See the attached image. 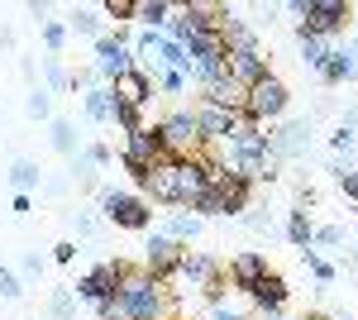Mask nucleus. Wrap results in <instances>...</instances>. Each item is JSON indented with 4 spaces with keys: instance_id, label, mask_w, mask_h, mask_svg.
Here are the masks:
<instances>
[{
    "instance_id": "nucleus-17",
    "label": "nucleus",
    "mask_w": 358,
    "mask_h": 320,
    "mask_svg": "<svg viewBox=\"0 0 358 320\" xmlns=\"http://www.w3.org/2000/svg\"><path fill=\"white\" fill-rule=\"evenodd\" d=\"M273 139V158L282 153V158H296L306 144H310V120H292V125H282L277 134H268Z\"/></svg>"
},
{
    "instance_id": "nucleus-51",
    "label": "nucleus",
    "mask_w": 358,
    "mask_h": 320,
    "mask_svg": "<svg viewBox=\"0 0 358 320\" xmlns=\"http://www.w3.org/2000/svg\"><path fill=\"white\" fill-rule=\"evenodd\" d=\"M24 277H43V258H38V253H29V258H24Z\"/></svg>"
},
{
    "instance_id": "nucleus-43",
    "label": "nucleus",
    "mask_w": 358,
    "mask_h": 320,
    "mask_svg": "<svg viewBox=\"0 0 358 320\" xmlns=\"http://www.w3.org/2000/svg\"><path fill=\"white\" fill-rule=\"evenodd\" d=\"M91 81H96V67H77L67 77V91H91Z\"/></svg>"
},
{
    "instance_id": "nucleus-15",
    "label": "nucleus",
    "mask_w": 358,
    "mask_h": 320,
    "mask_svg": "<svg viewBox=\"0 0 358 320\" xmlns=\"http://www.w3.org/2000/svg\"><path fill=\"white\" fill-rule=\"evenodd\" d=\"M177 15L187 20V25L201 34V29H220L229 25V5H210V0H187V5H177Z\"/></svg>"
},
{
    "instance_id": "nucleus-6",
    "label": "nucleus",
    "mask_w": 358,
    "mask_h": 320,
    "mask_svg": "<svg viewBox=\"0 0 358 320\" xmlns=\"http://www.w3.org/2000/svg\"><path fill=\"white\" fill-rule=\"evenodd\" d=\"M287 106H292L287 81H282V77H268V81H258V86H248L244 115H248V120H258V125H273V120H282V115H287Z\"/></svg>"
},
{
    "instance_id": "nucleus-16",
    "label": "nucleus",
    "mask_w": 358,
    "mask_h": 320,
    "mask_svg": "<svg viewBox=\"0 0 358 320\" xmlns=\"http://www.w3.org/2000/svg\"><path fill=\"white\" fill-rule=\"evenodd\" d=\"M229 77L239 81V86H258V81L273 77V67H268L263 53H229Z\"/></svg>"
},
{
    "instance_id": "nucleus-46",
    "label": "nucleus",
    "mask_w": 358,
    "mask_h": 320,
    "mask_svg": "<svg viewBox=\"0 0 358 320\" xmlns=\"http://www.w3.org/2000/svg\"><path fill=\"white\" fill-rule=\"evenodd\" d=\"M315 244L334 249V244H344V230H339V225H320V230H315Z\"/></svg>"
},
{
    "instance_id": "nucleus-33",
    "label": "nucleus",
    "mask_w": 358,
    "mask_h": 320,
    "mask_svg": "<svg viewBox=\"0 0 358 320\" xmlns=\"http://www.w3.org/2000/svg\"><path fill=\"white\" fill-rule=\"evenodd\" d=\"M110 125H120V130H124V134H138V130H143V115L115 101V115H110Z\"/></svg>"
},
{
    "instance_id": "nucleus-27",
    "label": "nucleus",
    "mask_w": 358,
    "mask_h": 320,
    "mask_svg": "<svg viewBox=\"0 0 358 320\" xmlns=\"http://www.w3.org/2000/svg\"><path fill=\"white\" fill-rule=\"evenodd\" d=\"M38 177H43V167H38L34 158H15V167H10V187H15V191H24V196H29V191L38 187Z\"/></svg>"
},
{
    "instance_id": "nucleus-23",
    "label": "nucleus",
    "mask_w": 358,
    "mask_h": 320,
    "mask_svg": "<svg viewBox=\"0 0 358 320\" xmlns=\"http://www.w3.org/2000/svg\"><path fill=\"white\" fill-rule=\"evenodd\" d=\"M187 211L196 215V220H220V215H229V206H224V196L215 187H201L196 191V201L187 206Z\"/></svg>"
},
{
    "instance_id": "nucleus-37",
    "label": "nucleus",
    "mask_w": 358,
    "mask_h": 320,
    "mask_svg": "<svg viewBox=\"0 0 358 320\" xmlns=\"http://www.w3.org/2000/svg\"><path fill=\"white\" fill-rule=\"evenodd\" d=\"M158 43H163V34H148V29H143L134 43H129V53H134V57H148V53H153V57H158Z\"/></svg>"
},
{
    "instance_id": "nucleus-38",
    "label": "nucleus",
    "mask_w": 358,
    "mask_h": 320,
    "mask_svg": "<svg viewBox=\"0 0 358 320\" xmlns=\"http://www.w3.org/2000/svg\"><path fill=\"white\" fill-rule=\"evenodd\" d=\"M354 144H358V134H354V130H344V125H339V130L330 134V148H334V158H344V153H354Z\"/></svg>"
},
{
    "instance_id": "nucleus-1",
    "label": "nucleus",
    "mask_w": 358,
    "mask_h": 320,
    "mask_svg": "<svg viewBox=\"0 0 358 320\" xmlns=\"http://www.w3.org/2000/svg\"><path fill=\"white\" fill-rule=\"evenodd\" d=\"M201 187H206L201 158H167V162H158V167L148 172L143 201H158V206H192Z\"/></svg>"
},
{
    "instance_id": "nucleus-4",
    "label": "nucleus",
    "mask_w": 358,
    "mask_h": 320,
    "mask_svg": "<svg viewBox=\"0 0 358 320\" xmlns=\"http://www.w3.org/2000/svg\"><path fill=\"white\" fill-rule=\"evenodd\" d=\"M153 130H158V139H163L167 158H201V153H206V134H201L192 110H172V115L158 120Z\"/></svg>"
},
{
    "instance_id": "nucleus-9",
    "label": "nucleus",
    "mask_w": 358,
    "mask_h": 320,
    "mask_svg": "<svg viewBox=\"0 0 358 320\" xmlns=\"http://www.w3.org/2000/svg\"><path fill=\"white\" fill-rule=\"evenodd\" d=\"M192 115H196V125H201V134H206V144H229V139H234L239 110H224V106H215V101L201 96L192 106Z\"/></svg>"
},
{
    "instance_id": "nucleus-48",
    "label": "nucleus",
    "mask_w": 358,
    "mask_h": 320,
    "mask_svg": "<svg viewBox=\"0 0 358 320\" xmlns=\"http://www.w3.org/2000/svg\"><path fill=\"white\" fill-rule=\"evenodd\" d=\"M96 316H101V320H129L124 311H120V301H115V296H110V301H101V306H96Z\"/></svg>"
},
{
    "instance_id": "nucleus-40",
    "label": "nucleus",
    "mask_w": 358,
    "mask_h": 320,
    "mask_svg": "<svg viewBox=\"0 0 358 320\" xmlns=\"http://www.w3.org/2000/svg\"><path fill=\"white\" fill-rule=\"evenodd\" d=\"M224 287H229V277H224V272H215L201 292H206V301H210V306H224Z\"/></svg>"
},
{
    "instance_id": "nucleus-55",
    "label": "nucleus",
    "mask_w": 358,
    "mask_h": 320,
    "mask_svg": "<svg viewBox=\"0 0 358 320\" xmlns=\"http://www.w3.org/2000/svg\"><path fill=\"white\" fill-rule=\"evenodd\" d=\"M349 53H354V67H358V39H354V43H349Z\"/></svg>"
},
{
    "instance_id": "nucleus-36",
    "label": "nucleus",
    "mask_w": 358,
    "mask_h": 320,
    "mask_svg": "<svg viewBox=\"0 0 358 320\" xmlns=\"http://www.w3.org/2000/svg\"><path fill=\"white\" fill-rule=\"evenodd\" d=\"M134 10H138V0H106L101 5L106 20H134Z\"/></svg>"
},
{
    "instance_id": "nucleus-21",
    "label": "nucleus",
    "mask_w": 358,
    "mask_h": 320,
    "mask_svg": "<svg viewBox=\"0 0 358 320\" xmlns=\"http://www.w3.org/2000/svg\"><path fill=\"white\" fill-rule=\"evenodd\" d=\"M177 15V5H167V0H138L134 10V25H143L148 34H158V29H167V20Z\"/></svg>"
},
{
    "instance_id": "nucleus-30",
    "label": "nucleus",
    "mask_w": 358,
    "mask_h": 320,
    "mask_svg": "<svg viewBox=\"0 0 358 320\" xmlns=\"http://www.w3.org/2000/svg\"><path fill=\"white\" fill-rule=\"evenodd\" d=\"M201 86H215V81L229 77V57H210V62H196V72H192Z\"/></svg>"
},
{
    "instance_id": "nucleus-53",
    "label": "nucleus",
    "mask_w": 358,
    "mask_h": 320,
    "mask_svg": "<svg viewBox=\"0 0 358 320\" xmlns=\"http://www.w3.org/2000/svg\"><path fill=\"white\" fill-rule=\"evenodd\" d=\"M344 130H354V134H358V106L349 110V115H344Z\"/></svg>"
},
{
    "instance_id": "nucleus-28",
    "label": "nucleus",
    "mask_w": 358,
    "mask_h": 320,
    "mask_svg": "<svg viewBox=\"0 0 358 320\" xmlns=\"http://www.w3.org/2000/svg\"><path fill=\"white\" fill-rule=\"evenodd\" d=\"M287 239H292V249H310L315 244V225L306 220V211H287Z\"/></svg>"
},
{
    "instance_id": "nucleus-26",
    "label": "nucleus",
    "mask_w": 358,
    "mask_h": 320,
    "mask_svg": "<svg viewBox=\"0 0 358 320\" xmlns=\"http://www.w3.org/2000/svg\"><path fill=\"white\" fill-rule=\"evenodd\" d=\"M86 115H91L96 125H110V115H115L110 86H91V91H86Z\"/></svg>"
},
{
    "instance_id": "nucleus-11",
    "label": "nucleus",
    "mask_w": 358,
    "mask_h": 320,
    "mask_svg": "<svg viewBox=\"0 0 358 320\" xmlns=\"http://www.w3.org/2000/svg\"><path fill=\"white\" fill-rule=\"evenodd\" d=\"M153 91H158V86H153V77H148L143 67H129L124 77L110 81V96L120 101V106H129V110H143L148 101H153Z\"/></svg>"
},
{
    "instance_id": "nucleus-18",
    "label": "nucleus",
    "mask_w": 358,
    "mask_h": 320,
    "mask_svg": "<svg viewBox=\"0 0 358 320\" xmlns=\"http://www.w3.org/2000/svg\"><path fill=\"white\" fill-rule=\"evenodd\" d=\"M187 57L192 62H210V57H229V43H224L220 29H201L187 39Z\"/></svg>"
},
{
    "instance_id": "nucleus-34",
    "label": "nucleus",
    "mask_w": 358,
    "mask_h": 320,
    "mask_svg": "<svg viewBox=\"0 0 358 320\" xmlns=\"http://www.w3.org/2000/svg\"><path fill=\"white\" fill-rule=\"evenodd\" d=\"M24 110L34 115V120H48V115H53V101H48V91H43V86H34V91H29V101H24Z\"/></svg>"
},
{
    "instance_id": "nucleus-24",
    "label": "nucleus",
    "mask_w": 358,
    "mask_h": 320,
    "mask_svg": "<svg viewBox=\"0 0 358 320\" xmlns=\"http://www.w3.org/2000/svg\"><path fill=\"white\" fill-rule=\"evenodd\" d=\"M172 244H192L196 235H201V220H196L192 211H172L167 215V230H163Z\"/></svg>"
},
{
    "instance_id": "nucleus-31",
    "label": "nucleus",
    "mask_w": 358,
    "mask_h": 320,
    "mask_svg": "<svg viewBox=\"0 0 358 320\" xmlns=\"http://www.w3.org/2000/svg\"><path fill=\"white\" fill-rule=\"evenodd\" d=\"M48 139H53L57 153H67V158L77 153V130H72V120H53V134H48Z\"/></svg>"
},
{
    "instance_id": "nucleus-47",
    "label": "nucleus",
    "mask_w": 358,
    "mask_h": 320,
    "mask_svg": "<svg viewBox=\"0 0 358 320\" xmlns=\"http://www.w3.org/2000/svg\"><path fill=\"white\" fill-rule=\"evenodd\" d=\"M244 225H248V230H258V235H268V230H273V215H263V211H244Z\"/></svg>"
},
{
    "instance_id": "nucleus-35",
    "label": "nucleus",
    "mask_w": 358,
    "mask_h": 320,
    "mask_svg": "<svg viewBox=\"0 0 358 320\" xmlns=\"http://www.w3.org/2000/svg\"><path fill=\"white\" fill-rule=\"evenodd\" d=\"M301 263L310 267V272H315V282H334V267L325 263V258H320L315 249H301Z\"/></svg>"
},
{
    "instance_id": "nucleus-45",
    "label": "nucleus",
    "mask_w": 358,
    "mask_h": 320,
    "mask_svg": "<svg viewBox=\"0 0 358 320\" xmlns=\"http://www.w3.org/2000/svg\"><path fill=\"white\" fill-rule=\"evenodd\" d=\"M67 77H72V72H67L57 57H48V86H53V91H62V86H67Z\"/></svg>"
},
{
    "instance_id": "nucleus-8",
    "label": "nucleus",
    "mask_w": 358,
    "mask_h": 320,
    "mask_svg": "<svg viewBox=\"0 0 358 320\" xmlns=\"http://www.w3.org/2000/svg\"><path fill=\"white\" fill-rule=\"evenodd\" d=\"M182 244H172L167 235H148V244H143V272L153 277V282H172L177 277V267H182Z\"/></svg>"
},
{
    "instance_id": "nucleus-19",
    "label": "nucleus",
    "mask_w": 358,
    "mask_h": 320,
    "mask_svg": "<svg viewBox=\"0 0 358 320\" xmlns=\"http://www.w3.org/2000/svg\"><path fill=\"white\" fill-rule=\"evenodd\" d=\"M315 77L325 81V86H339V81H354V77H358L354 53H349V48H330V57H325V67H320Z\"/></svg>"
},
{
    "instance_id": "nucleus-54",
    "label": "nucleus",
    "mask_w": 358,
    "mask_h": 320,
    "mask_svg": "<svg viewBox=\"0 0 358 320\" xmlns=\"http://www.w3.org/2000/svg\"><path fill=\"white\" fill-rule=\"evenodd\" d=\"M301 320H334V316H325V311H306Z\"/></svg>"
},
{
    "instance_id": "nucleus-7",
    "label": "nucleus",
    "mask_w": 358,
    "mask_h": 320,
    "mask_svg": "<svg viewBox=\"0 0 358 320\" xmlns=\"http://www.w3.org/2000/svg\"><path fill=\"white\" fill-rule=\"evenodd\" d=\"M101 211L120 230H148V220H153V206L143 196H129V191H115V187L101 191Z\"/></svg>"
},
{
    "instance_id": "nucleus-13",
    "label": "nucleus",
    "mask_w": 358,
    "mask_h": 320,
    "mask_svg": "<svg viewBox=\"0 0 358 320\" xmlns=\"http://www.w3.org/2000/svg\"><path fill=\"white\" fill-rule=\"evenodd\" d=\"M268 272H273V267H268V258H263V253H234L224 277H229V287H234V292L248 296L258 282H263V277H268Z\"/></svg>"
},
{
    "instance_id": "nucleus-2",
    "label": "nucleus",
    "mask_w": 358,
    "mask_h": 320,
    "mask_svg": "<svg viewBox=\"0 0 358 320\" xmlns=\"http://www.w3.org/2000/svg\"><path fill=\"white\" fill-rule=\"evenodd\" d=\"M115 301H120V311H124L129 320H177V301H172L167 287L153 282L143 267H134V272L120 282Z\"/></svg>"
},
{
    "instance_id": "nucleus-22",
    "label": "nucleus",
    "mask_w": 358,
    "mask_h": 320,
    "mask_svg": "<svg viewBox=\"0 0 358 320\" xmlns=\"http://www.w3.org/2000/svg\"><path fill=\"white\" fill-rule=\"evenodd\" d=\"M201 96H206V101H215V106H224V110H244L248 86H239L234 77H224V81H215V86H206Z\"/></svg>"
},
{
    "instance_id": "nucleus-12",
    "label": "nucleus",
    "mask_w": 358,
    "mask_h": 320,
    "mask_svg": "<svg viewBox=\"0 0 358 320\" xmlns=\"http://www.w3.org/2000/svg\"><path fill=\"white\" fill-rule=\"evenodd\" d=\"M120 162H138V167H158V162H167V148H163V139H158V130L143 125L138 134H129Z\"/></svg>"
},
{
    "instance_id": "nucleus-20",
    "label": "nucleus",
    "mask_w": 358,
    "mask_h": 320,
    "mask_svg": "<svg viewBox=\"0 0 358 320\" xmlns=\"http://www.w3.org/2000/svg\"><path fill=\"white\" fill-rule=\"evenodd\" d=\"M215 272H224V267L215 263V258H206V253H192V249L182 253V267H177V277H182V282H196V287H206Z\"/></svg>"
},
{
    "instance_id": "nucleus-44",
    "label": "nucleus",
    "mask_w": 358,
    "mask_h": 320,
    "mask_svg": "<svg viewBox=\"0 0 358 320\" xmlns=\"http://www.w3.org/2000/svg\"><path fill=\"white\" fill-rule=\"evenodd\" d=\"M20 292H24V282H20V277H15L10 267H0V296H10V301H15Z\"/></svg>"
},
{
    "instance_id": "nucleus-10",
    "label": "nucleus",
    "mask_w": 358,
    "mask_h": 320,
    "mask_svg": "<svg viewBox=\"0 0 358 320\" xmlns=\"http://www.w3.org/2000/svg\"><path fill=\"white\" fill-rule=\"evenodd\" d=\"M91 67H96V77L115 81V77H124V72L134 67V53H129V43H124L120 34H106V39L96 43V62H91Z\"/></svg>"
},
{
    "instance_id": "nucleus-39",
    "label": "nucleus",
    "mask_w": 358,
    "mask_h": 320,
    "mask_svg": "<svg viewBox=\"0 0 358 320\" xmlns=\"http://www.w3.org/2000/svg\"><path fill=\"white\" fill-rule=\"evenodd\" d=\"M43 43H48V53H62V43H67V25L48 20V25H43Z\"/></svg>"
},
{
    "instance_id": "nucleus-41",
    "label": "nucleus",
    "mask_w": 358,
    "mask_h": 320,
    "mask_svg": "<svg viewBox=\"0 0 358 320\" xmlns=\"http://www.w3.org/2000/svg\"><path fill=\"white\" fill-rule=\"evenodd\" d=\"M153 86H158V91H167V96H182V91H187V77H182V72H163Z\"/></svg>"
},
{
    "instance_id": "nucleus-3",
    "label": "nucleus",
    "mask_w": 358,
    "mask_h": 320,
    "mask_svg": "<svg viewBox=\"0 0 358 320\" xmlns=\"http://www.w3.org/2000/svg\"><path fill=\"white\" fill-rule=\"evenodd\" d=\"M287 10L301 15L296 34H306V39H325V43L354 20V5H344V0H292Z\"/></svg>"
},
{
    "instance_id": "nucleus-49",
    "label": "nucleus",
    "mask_w": 358,
    "mask_h": 320,
    "mask_svg": "<svg viewBox=\"0 0 358 320\" xmlns=\"http://www.w3.org/2000/svg\"><path fill=\"white\" fill-rule=\"evenodd\" d=\"M53 258H57V263H72V258H77V244H72V239L53 244Z\"/></svg>"
},
{
    "instance_id": "nucleus-25",
    "label": "nucleus",
    "mask_w": 358,
    "mask_h": 320,
    "mask_svg": "<svg viewBox=\"0 0 358 320\" xmlns=\"http://www.w3.org/2000/svg\"><path fill=\"white\" fill-rule=\"evenodd\" d=\"M72 29L101 43V39H106V15H101V10H91V5H77V10H72Z\"/></svg>"
},
{
    "instance_id": "nucleus-29",
    "label": "nucleus",
    "mask_w": 358,
    "mask_h": 320,
    "mask_svg": "<svg viewBox=\"0 0 358 320\" xmlns=\"http://www.w3.org/2000/svg\"><path fill=\"white\" fill-rule=\"evenodd\" d=\"M296 39H301V62L310 72H320L325 57H330V43H325V39H306V34H296Z\"/></svg>"
},
{
    "instance_id": "nucleus-52",
    "label": "nucleus",
    "mask_w": 358,
    "mask_h": 320,
    "mask_svg": "<svg viewBox=\"0 0 358 320\" xmlns=\"http://www.w3.org/2000/svg\"><path fill=\"white\" fill-rule=\"evenodd\" d=\"M215 320H248V316H239V311H229V306H215Z\"/></svg>"
},
{
    "instance_id": "nucleus-32",
    "label": "nucleus",
    "mask_w": 358,
    "mask_h": 320,
    "mask_svg": "<svg viewBox=\"0 0 358 320\" xmlns=\"http://www.w3.org/2000/svg\"><path fill=\"white\" fill-rule=\"evenodd\" d=\"M48 311H53V320H72V311H77V296H72V287H57V292L48 296Z\"/></svg>"
},
{
    "instance_id": "nucleus-50",
    "label": "nucleus",
    "mask_w": 358,
    "mask_h": 320,
    "mask_svg": "<svg viewBox=\"0 0 358 320\" xmlns=\"http://www.w3.org/2000/svg\"><path fill=\"white\" fill-rule=\"evenodd\" d=\"M10 211H15V215H29V211H34V201H29L24 191H15V201H10Z\"/></svg>"
},
{
    "instance_id": "nucleus-14",
    "label": "nucleus",
    "mask_w": 358,
    "mask_h": 320,
    "mask_svg": "<svg viewBox=\"0 0 358 320\" xmlns=\"http://www.w3.org/2000/svg\"><path fill=\"white\" fill-rule=\"evenodd\" d=\"M253 306H258V316H268V320H277L282 311H287V296H292V287H287V277L282 272H268L258 287H253Z\"/></svg>"
},
{
    "instance_id": "nucleus-5",
    "label": "nucleus",
    "mask_w": 358,
    "mask_h": 320,
    "mask_svg": "<svg viewBox=\"0 0 358 320\" xmlns=\"http://www.w3.org/2000/svg\"><path fill=\"white\" fill-rule=\"evenodd\" d=\"M129 272H134L129 258H106L101 267H91L86 277H77V301H96V306H101V301H110Z\"/></svg>"
},
{
    "instance_id": "nucleus-42",
    "label": "nucleus",
    "mask_w": 358,
    "mask_h": 320,
    "mask_svg": "<svg viewBox=\"0 0 358 320\" xmlns=\"http://www.w3.org/2000/svg\"><path fill=\"white\" fill-rule=\"evenodd\" d=\"M82 162L86 167H110V148H106V144H91V148L82 153Z\"/></svg>"
}]
</instances>
